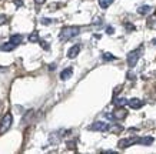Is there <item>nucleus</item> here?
Wrapping results in <instances>:
<instances>
[{
    "label": "nucleus",
    "mask_w": 156,
    "mask_h": 154,
    "mask_svg": "<svg viewBox=\"0 0 156 154\" xmlns=\"http://www.w3.org/2000/svg\"><path fill=\"white\" fill-rule=\"evenodd\" d=\"M128 116V113H126V110L125 108H118L116 111H113V117H115V120H123L125 117Z\"/></svg>",
    "instance_id": "nucleus-8"
},
{
    "label": "nucleus",
    "mask_w": 156,
    "mask_h": 154,
    "mask_svg": "<svg viewBox=\"0 0 156 154\" xmlns=\"http://www.w3.org/2000/svg\"><path fill=\"white\" fill-rule=\"evenodd\" d=\"M133 144H137V137H130V139H122V140H119L118 145L119 149H128L130 145Z\"/></svg>",
    "instance_id": "nucleus-4"
},
{
    "label": "nucleus",
    "mask_w": 156,
    "mask_h": 154,
    "mask_svg": "<svg viewBox=\"0 0 156 154\" xmlns=\"http://www.w3.org/2000/svg\"><path fill=\"white\" fill-rule=\"evenodd\" d=\"M39 42H40V40H39ZM40 43H42V46H43V49H46V50H48V49H49V46H48V43H46V42H40Z\"/></svg>",
    "instance_id": "nucleus-24"
},
{
    "label": "nucleus",
    "mask_w": 156,
    "mask_h": 154,
    "mask_svg": "<svg viewBox=\"0 0 156 154\" xmlns=\"http://www.w3.org/2000/svg\"><path fill=\"white\" fill-rule=\"evenodd\" d=\"M103 60H106V61H113V60H116V56L110 54V53H105V54H103Z\"/></svg>",
    "instance_id": "nucleus-17"
},
{
    "label": "nucleus",
    "mask_w": 156,
    "mask_h": 154,
    "mask_svg": "<svg viewBox=\"0 0 156 154\" xmlns=\"http://www.w3.org/2000/svg\"><path fill=\"white\" fill-rule=\"evenodd\" d=\"M40 39H39V34L37 33H32L30 36H29V42H32V43H36V42H39Z\"/></svg>",
    "instance_id": "nucleus-18"
},
{
    "label": "nucleus",
    "mask_w": 156,
    "mask_h": 154,
    "mask_svg": "<svg viewBox=\"0 0 156 154\" xmlns=\"http://www.w3.org/2000/svg\"><path fill=\"white\" fill-rule=\"evenodd\" d=\"M115 104H116L118 107H123L125 104H128V100H126V98H116Z\"/></svg>",
    "instance_id": "nucleus-16"
},
{
    "label": "nucleus",
    "mask_w": 156,
    "mask_h": 154,
    "mask_svg": "<svg viewBox=\"0 0 156 154\" xmlns=\"http://www.w3.org/2000/svg\"><path fill=\"white\" fill-rule=\"evenodd\" d=\"M44 2H46V0H34V3H36V5H43Z\"/></svg>",
    "instance_id": "nucleus-25"
},
{
    "label": "nucleus",
    "mask_w": 156,
    "mask_h": 154,
    "mask_svg": "<svg viewBox=\"0 0 156 154\" xmlns=\"http://www.w3.org/2000/svg\"><path fill=\"white\" fill-rule=\"evenodd\" d=\"M137 143L142 145H151L152 143H153V137L146 135V137H142V139H137Z\"/></svg>",
    "instance_id": "nucleus-10"
},
{
    "label": "nucleus",
    "mask_w": 156,
    "mask_h": 154,
    "mask_svg": "<svg viewBox=\"0 0 156 154\" xmlns=\"http://www.w3.org/2000/svg\"><path fill=\"white\" fill-rule=\"evenodd\" d=\"M153 44H156V39H155V40H153Z\"/></svg>",
    "instance_id": "nucleus-27"
},
{
    "label": "nucleus",
    "mask_w": 156,
    "mask_h": 154,
    "mask_svg": "<svg viewBox=\"0 0 156 154\" xmlns=\"http://www.w3.org/2000/svg\"><path fill=\"white\" fill-rule=\"evenodd\" d=\"M147 26H149L151 29H155V30H156V14L147 19Z\"/></svg>",
    "instance_id": "nucleus-14"
},
{
    "label": "nucleus",
    "mask_w": 156,
    "mask_h": 154,
    "mask_svg": "<svg viewBox=\"0 0 156 154\" xmlns=\"http://www.w3.org/2000/svg\"><path fill=\"white\" fill-rule=\"evenodd\" d=\"M79 51H80V46H79V44H75V46H72L70 49H69L67 57H69V59H75V57H77Z\"/></svg>",
    "instance_id": "nucleus-7"
},
{
    "label": "nucleus",
    "mask_w": 156,
    "mask_h": 154,
    "mask_svg": "<svg viewBox=\"0 0 156 154\" xmlns=\"http://www.w3.org/2000/svg\"><path fill=\"white\" fill-rule=\"evenodd\" d=\"M7 22V17H6L5 14H0V24H5Z\"/></svg>",
    "instance_id": "nucleus-20"
},
{
    "label": "nucleus",
    "mask_w": 156,
    "mask_h": 154,
    "mask_svg": "<svg viewBox=\"0 0 156 154\" xmlns=\"http://www.w3.org/2000/svg\"><path fill=\"white\" fill-rule=\"evenodd\" d=\"M128 104H129V107L133 108V110H139L143 106V101L139 100V98H132V100H128Z\"/></svg>",
    "instance_id": "nucleus-6"
},
{
    "label": "nucleus",
    "mask_w": 156,
    "mask_h": 154,
    "mask_svg": "<svg viewBox=\"0 0 156 154\" xmlns=\"http://www.w3.org/2000/svg\"><path fill=\"white\" fill-rule=\"evenodd\" d=\"M52 22H53V20H50V19H42V23L43 24H50Z\"/></svg>",
    "instance_id": "nucleus-22"
},
{
    "label": "nucleus",
    "mask_w": 156,
    "mask_h": 154,
    "mask_svg": "<svg viewBox=\"0 0 156 154\" xmlns=\"http://www.w3.org/2000/svg\"><path fill=\"white\" fill-rule=\"evenodd\" d=\"M106 32H108L109 34H113V27H108L106 29Z\"/></svg>",
    "instance_id": "nucleus-26"
},
{
    "label": "nucleus",
    "mask_w": 156,
    "mask_h": 154,
    "mask_svg": "<svg viewBox=\"0 0 156 154\" xmlns=\"http://www.w3.org/2000/svg\"><path fill=\"white\" fill-rule=\"evenodd\" d=\"M123 130V127L122 126H115V127H109V131H113V133H120V131Z\"/></svg>",
    "instance_id": "nucleus-19"
},
{
    "label": "nucleus",
    "mask_w": 156,
    "mask_h": 154,
    "mask_svg": "<svg viewBox=\"0 0 156 154\" xmlns=\"http://www.w3.org/2000/svg\"><path fill=\"white\" fill-rule=\"evenodd\" d=\"M10 42L13 43L14 46H17V44H20V43H22V36H20V34H14V36H12V37H10Z\"/></svg>",
    "instance_id": "nucleus-13"
},
{
    "label": "nucleus",
    "mask_w": 156,
    "mask_h": 154,
    "mask_svg": "<svg viewBox=\"0 0 156 154\" xmlns=\"http://www.w3.org/2000/svg\"><path fill=\"white\" fill-rule=\"evenodd\" d=\"M12 124H13V116L10 113H6L3 118H2V121H0V134H5L6 131L12 127Z\"/></svg>",
    "instance_id": "nucleus-3"
},
{
    "label": "nucleus",
    "mask_w": 156,
    "mask_h": 154,
    "mask_svg": "<svg viewBox=\"0 0 156 154\" xmlns=\"http://www.w3.org/2000/svg\"><path fill=\"white\" fill-rule=\"evenodd\" d=\"M72 74H73V69L72 67H67V69H65V70L60 73V79L62 80H67V79H70Z\"/></svg>",
    "instance_id": "nucleus-9"
},
{
    "label": "nucleus",
    "mask_w": 156,
    "mask_h": 154,
    "mask_svg": "<svg viewBox=\"0 0 156 154\" xmlns=\"http://www.w3.org/2000/svg\"><path fill=\"white\" fill-rule=\"evenodd\" d=\"M80 33V29L77 27V26H69V27H63L60 32V40H63V42H66V40H69V39L75 37V36H77Z\"/></svg>",
    "instance_id": "nucleus-1"
},
{
    "label": "nucleus",
    "mask_w": 156,
    "mask_h": 154,
    "mask_svg": "<svg viewBox=\"0 0 156 154\" xmlns=\"http://www.w3.org/2000/svg\"><path fill=\"white\" fill-rule=\"evenodd\" d=\"M152 12V7L151 6H140V7H139V9H137V13L139 14H143V16H145V14H147V13H151Z\"/></svg>",
    "instance_id": "nucleus-12"
},
{
    "label": "nucleus",
    "mask_w": 156,
    "mask_h": 154,
    "mask_svg": "<svg viewBox=\"0 0 156 154\" xmlns=\"http://www.w3.org/2000/svg\"><path fill=\"white\" fill-rule=\"evenodd\" d=\"M109 127H110V124H108V123H105V121H96V123H93V124L90 126V130H95V131H108Z\"/></svg>",
    "instance_id": "nucleus-5"
},
{
    "label": "nucleus",
    "mask_w": 156,
    "mask_h": 154,
    "mask_svg": "<svg viewBox=\"0 0 156 154\" xmlns=\"http://www.w3.org/2000/svg\"><path fill=\"white\" fill-rule=\"evenodd\" d=\"M14 44L12 42H9V43H5V44H2V46H0V50L2 51H12L14 49Z\"/></svg>",
    "instance_id": "nucleus-11"
},
{
    "label": "nucleus",
    "mask_w": 156,
    "mask_h": 154,
    "mask_svg": "<svg viewBox=\"0 0 156 154\" xmlns=\"http://www.w3.org/2000/svg\"><path fill=\"white\" fill-rule=\"evenodd\" d=\"M112 3H113V0H99V5L102 9H108Z\"/></svg>",
    "instance_id": "nucleus-15"
},
{
    "label": "nucleus",
    "mask_w": 156,
    "mask_h": 154,
    "mask_svg": "<svg viewBox=\"0 0 156 154\" xmlns=\"http://www.w3.org/2000/svg\"><path fill=\"white\" fill-rule=\"evenodd\" d=\"M125 26H126V29H128L129 32H133V30H135V26L130 23H125Z\"/></svg>",
    "instance_id": "nucleus-21"
},
{
    "label": "nucleus",
    "mask_w": 156,
    "mask_h": 154,
    "mask_svg": "<svg viewBox=\"0 0 156 154\" xmlns=\"http://www.w3.org/2000/svg\"><path fill=\"white\" fill-rule=\"evenodd\" d=\"M128 79H129V80H133V79H135V74L129 71V73H128Z\"/></svg>",
    "instance_id": "nucleus-23"
},
{
    "label": "nucleus",
    "mask_w": 156,
    "mask_h": 154,
    "mask_svg": "<svg viewBox=\"0 0 156 154\" xmlns=\"http://www.w3.org/2000/svg\"><path fill=\"white\" fill-rule=\"evenodd\" d=\"M142 50H143V47H137L136 50H132L130 53L128 54V66L132 69V67H135L137 63V60L140 59V54H142Z\"/></svg>",
    "instance_id": "nucleus-2"
}]
</instances>
